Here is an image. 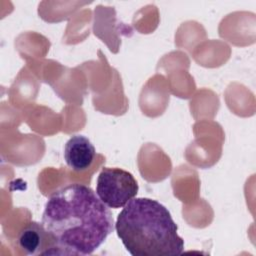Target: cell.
I'll return each mask as SVG.
<instances>
[{"mask_svg":"<svg viewBox=\"0 0 256 256\" xmlns=\"http://www.w3.org/2000/svg\"><path fill=\"white\" fill-rule=\"evenodd\" d=\"M41 223L60 255H90L115 228L109 207L90 187L79 183L64 186L49 196Z\"/></svg>","mask_w":256,"mask_h":256,"instance_id":"obj_1","label":"cell"},{"mask_svg":"<svg viewBox=\"0 0 256 256\" xmlns=\"http://www.w3.org/2000/svg\"><path fill=\"white\" fill-rule=\"evenodd\" d=\"M115 230L132 256H174L184 240L169 210L150 198H133L120 211Z\"/></svg>","mask_w":256,"mask_h":256,"instance_id":"obj_2","label":"cell"},{"mask_svg":"<svg viewBox=\"0 0 256 256\" xmlns=\"http://www.w3.org/2000/svg\"><path fill=\"white\" fill-rule=\"evenodd\" d=\"M139 190L134 176L121 168L104 167L97 178L96 194L109 208H123Z\"/></svg>","mask_w":256,"mask_h":256,"instance_id":"obj_3","label":"cell"},{"mask_svg":"<svg viewBox=\"0 0 256 256\" xmlns=\"http://www.w3.org/2000/svg\"><path fill=\"white\" fill-rule=\"evenodd\" d=\"M17 242L19 247L29 255H60L55 241L42 223L34 221L28 223L20 231Z\"/></svg>","mask_w":256,"mask_h":256,"instance_id":"obj_4","label":"cell"},{"mask_svg":"<svg viewBox=\"0 0 256 256\" xmlns=\"http://www.w3.org/2000/svg\"><path fill=\"white\" fill-rule=\"evenodd\" d=\"M96 151L91 141L83 135L72 136L64 146L66 164L75 171L88 169L94 159Z\"/></svg>","mask_w":256,"mask_h":256,"instance_id":"obj_5","label":"cell"}]
</instances>
